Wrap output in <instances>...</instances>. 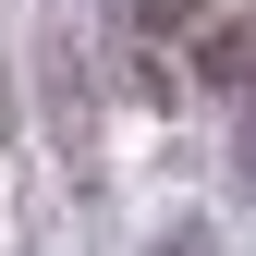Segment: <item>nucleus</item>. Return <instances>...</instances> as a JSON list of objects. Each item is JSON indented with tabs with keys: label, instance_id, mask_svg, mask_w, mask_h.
<instances>
[{
	"label": "nucleus",
	"instance_id": "f257e3e1",
	"mask_svg": "<svg viewBox=\"0 0 256 256\" xmlns=\"http://www.w3.org/2000/svg\"><path fill=\"white\" fill-rule=\"evenodd\" d=\"M171 256H196V244H171Z\"/></svg>",
	"mask_w": 256,
	"mask_h": 256
}]
</instances>
